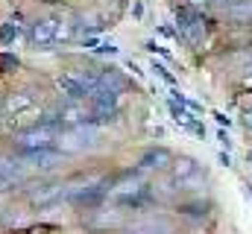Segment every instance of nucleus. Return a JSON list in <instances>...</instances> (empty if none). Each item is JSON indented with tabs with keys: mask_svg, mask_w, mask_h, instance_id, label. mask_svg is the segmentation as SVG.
Returning a JSON list of instances; mask_svg holds the SVG:
<instances>
[{
	"mask_svg": "<svg viewBox=\"0 0 252 234\" xmlns=\"http://www.w3.org/2000/svg\"><path fill=\"white\" fill-rule=\"evenodd\" d=\"M179 32L188 44H202L205 41V21L190 9H179Z\"/></svg>",
	"mask_w": 252,
	"mask_h": 234,
	"instance_id": "obj_1",
	"label": "nucleus"
},
{
	"mask_svg": "<svg viewBox=\"0 0 252 234\" xmlns=\"http://www.w3.org/2000/svg\"><path fill=\"white\" fill-rule=\"evenodd\" d=\"M167 164H173V155L167 149H147L141 155V167L144 170H164Z\"/></svg>",
	"mask_w": 252,
	"mask_h": 234,
	"instance_id": "obj_2",
	"label": "nucleus"
},
{
	"mask_svg": "<svg viewBox=\"0 0 252 234\" xmlns=\"http://www.w3.org/2000/svg\"><path fill=\"white\" fill-rule=\"evenodd\" d=\"M18 178H21V164H15V161H6V158H0V190L12 187V184H15Z\"/></svg>",
	"mask_w": 252,
	"mask_h": 234,
	"instance_id": "obj_3",
	"label": "nucleus"
},
{
	"mask_svg": "<svg viewBox=\"0 0 252 234\" xmlns=\"http://www.w3.org/2000/svg\"><path fill=\"white\" fill-rule=\"evenodd\" d=\"M21 35H24V27L15 24V21H9V24L0 27V44H15Z\"/></svg>",
	"mask_w": 252,
	"mask_h": 234,
	"instance_id": "obj_4",
	"label": "nucleus"
},
{
	"mask_svg": "<svg viewBox=\"0 0 252 234\" xmlns=\"http://www.w3.org/2000/svg\"><path fill=\"white\" fill-rule=\"evenodd\" d=\"M124 223V217L118 214V211H112V214H106V211H100L94 220H91V226H121Z\"/></svg>",
	"mask_w": 252,
	"mask_h": 234,
	"instance_id": "obj_5",
	"label": "nucleus"
},
{
	"mask_svg": "<svg viewBox=\"0 0 252 234\" xmlns=\"http://www.w3.org/2000/svg\"><path fill=\"white\" fill-rule=\"evenodd\" d=\"M244 129H247V132H252V109L244 115Z\"/></svg>",
	"mask_w": 252,
	"mask_h": 234,
	"instance_id": "obj_6",
	"label": "nucleus"
},
{
	"mask_svg": "<svg viewBox=\"0 0 252 234\" xmlns=\"http://www.w3.org/2000/svg\"><path fill=\"white\" fill-rule=\"evenodd\" d=\"M250 158H252V152H250Z\"/></svg>",
	"mask_w": 252,
	"mask_h": 234,
	"instance_id": "obj_7",
	"label": "nucleus"
}]
</instances>
